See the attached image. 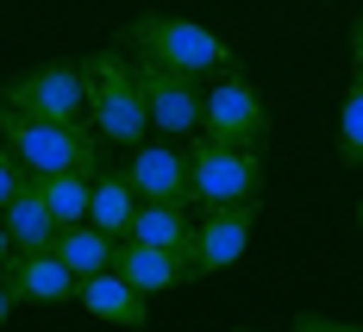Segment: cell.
Here are the masks:
<instances>
[{
	"instance_id": "cell-1",
	"label": "cell",
	"mask_w": 363,
	"mask_h": 332,
	"mask_svg": "<svg viewBox=\"0 0 363 332\" xmlns=\"http://www.w3.org/2000/svg\"><path fill=\"white\" fill-rule=\"evenodd\" d=\"M0 138L19 157L26 176H63V170H82L94 176L101 170V132L94 126H63V119H38V113H19L0 101Z\"/></svg>"
},
{
	"instance_id": "cell-2",
	"label": "cell",
	"mask_w": 363,
	"mask_h": 332,
	"mask_svg": "<svg viewBox=\"0 0 363 332\" xmlns=\"http://www.w3.org/2000/svg\"><path fill=\"white\" fill-rule=\"evenodd\" d=\"M125 44L138 50V63H157L169 75H188V82H213V75L232 70V50L225 38H213L194 19H163V13H138L125 26Z\"/></svg>"
},
{
	"instance_id": "cell-3",
	"label": "cell",
	"mask_w": 363,
	"mask_h": 332,
	"mask_svg": "<svg viewBox=\"0 0 363 332\" xmlns=\"http://www.w3.org/2000/svg\"><path fill=\"white\" fill-rule=\"evenodd\" d=\"M82 75H88V126H94L101 138H113L119 150L145 145L150 138V107H145L138 70H132L119 50H94V57L82 63Z\"/></svg>"
},
{
	"instance_id": "cell-4",
	"label": "cell",
	"mask_w": 363,
	"mask_h": 332,
	"mask_svg": "<svg viewBox=\"0 0 363 332\" xmlns=\"http://www.w3.org/2000/svg\"><path fill=\"white\" fill-rule=\"evenodd\" d=\"M188 176H194V201H201V207H238V201H257V194H263V157L245 150V145L194 138Z\"/></svg>"
},
{
	"instance_id": "cell-5",
	"label": "cell",
	"mask_w": 363,
	"mask_h": 332,
	"mask_svg": "<svg viewBox=\"0 0 363 332\" xmlns=\"http://www.w3.org/2000/svg\"><path fill=\"white\" fill-rule=\"evenodd\" d=\"M201 138H213V145H245V150H257L269 138V113H263L257 88L238 70L213 75V88L201 94Z\"/></svg>"
},
{
	"instance_id": "cell-6",
	"label": "cell",
	"mask_w": 363,
	"mask_h": 332,
	"mask_svg": "<svg viewBox=\"0 0 363 332\" xmlns=\"http://www.w3.org/2000/svg\"><path fill=\"white\" fill-rule=\"evenodd\" d=\"M0 101L38 119H63V126H88V75L82 63H44V70L19 75L0 88Z\"/></svg>"
},
{
	"instance_id": "cell-7",
	"label": "cell",
	"mask_w": 363,
	"mask_h": 332,
	"mask_svg": "<svg viewBox=\"0 0 363 332\" xmlns=\"http://www.w3.org/2000/svg\"><path fill=\"white\" fill-rule=\"evenodd\" d=\"M251 226H257V201H238V207H207V220L188 232L182 245V263L188 276H219L251 251Z\"/></svg>"
},
{
	"instance_id": "cell-8",
	"label": "cell",
	"mask_w": 363,
	"mask_h": 332,
	"mask_svg": "<svg viewBox=\"0 0 363 332\" xmlns=\"http://www.w3.org/2000/svg\"><path fill=\"white\" fill-rule=\"evenodd\" d=\"M138 82H145V107H150V138H201V94H207V82L169 75L157 63H138Z\"/></svg>"
},
{
	"instance_id": "cell-9",
	"label": "cell",
	"mask_w": 363,
	"mask_h": 332,
	"mask_svg": "<svg viewBox=\"0 0 363 332\" xmlns=\"http://www.w3.org/2000/svg\"><path fill=\"white\" fill-rule=\"evenodd\" d=\"M125 176L138 188V201H194V176H188V150L169 138H145L125 150Z\"/></svg>"
},
{
	"instance_id": "cell-10",
	"label": "cell",
	"mask_w": 363,
	"mask_h": 332,
	"mask_svg": "<svg viewBox=\"0 0 363 332\" xmlns=\"http://www.w3.org/2000/svg\"><path fill=\"white\" fill-rule=\"evenodd\" d=\"M75 301H82L94 320L125 326V332H145V320H150V295H138L119 270H94V276H82V282H75Z\"/></svg>"
},
{
	"instance_id": "cell-11",
	"label": "cell",
	"mask_w": 363,
	"mask_h": 332,
	"mask_svg": "<svg viewBox=\"0 0 363 332\" xmlns=\"http://www.w3.org/2000/svg\"><path fill=\"white\" fill-rule=\"evenodd\" d=\"M113 270H119L138 295H169V289L188 282L182 251H163V245H145V238H119V245H113Z\"/></svg>"
},
{
	"instance_id": "cell-12",
	"label": "cell",
	"mask_w": 363,
	"mask_h": 332,
	"mask_svg": "<svg viewBox=\"0 0 363 332\" xmlns=\"http://www.w3.org/2000/svg\"><path fill=\"white\" fill-rule=\"evenodd\" d=\"M13 295H19V307H63V301H75V270L57 251H26V258H13Z\"/></svg>"
},
{
	"instance_id": "cell-13",
	"label": "cell",
	"mask_w": 363,
	"mask_h": 332,
	"mask_svg": "<svg viewBox=\"0 0 363 332\" xmlns=\"http://www.w3.org/2000/svg\"><path fill=\"white\" fill-rule=\"evenodd\" d=\"M0 220H6V238H13V258H26V251H57V238H63V226L50 220V207H44V194H38L32 176L19 182L13 207H6Z\"/></svg>"
},
{
	"instance_id": "cell-14",
	"label": "cell",
	"mask_w": 363,
	"mask_h": 332,
	"mask_svg": "<svg viewBox=\"0 0 363 332\" xmlns=\"http://www.w3.org/2000/svg\"><path fill=\"white\" fill-rule=\"evenodd\" d=\"M138 214V188L125 170H94V194H88V226H101L107 238H125Z\"/></svg>"
},
{
	"instance_id": "cell-15",
	"label": "cell",
	"mask_w": 363,
	"mask_h": 332,
	"mask_svg": "<svg viewBox=\"0 0 363 332\" xmlns=\"http://www.w3.org/2000/svg\"><path fill=\"white\" fill-rule=\"evenodd\" d=\"M188 207L182 201H138V214H132V232L125 238H145V245H163V251H182L188 245Z\"/></svg>"
},
{
	"instance_id": "cell-16",
	"label": "cell",
	"mask_w": 363,
	"mask_h": 332,
	"mask_svg": "<svg viewBox=\"0 0 363 332\" xmlns=\"http://www.w3.org/2000/svg\"><path fill=\"white\" fill-rule=\"evenodd\" d=\"M113 245H119V238H107V232H101V226H63V238H57V258L69 263L75 270V282H82V276H94V270H113Z\"/></svg>"
},
{
	"instance_id": "cell-17",
	"label": "cell",
	"mask_w": 363,
	"mask_h": 332,
	"mask_svg": "<svg viewBox=\"0 0 363 332\" xmlns=\"http://www.w3.org/2000/svg\"><path fill=\"white\" fill-rule=\"evenodd\" d=\"M38 194H44V207H50V220L57 226H82L88 220V194H94V176H82V170H63V176H32Z\"/></svg>"
},
{
	"instance_id": "cell-18",
	"label": "cell",
	"mask_w": 363,
	"mask_h": 332,
	"mask_svg": "<svg viewBox=\"0 0 363 332\" xmlns=\"http://www.w3.org/2000/svg\"><path fill=\"white\" fill-rule=\"evenodd\" d=\"M338 163L363 170V75H351V94L338 107Z\"/></svg>"
},
{
	"instance_id": "cell-19",
	"label": "cell",
	"mask_w": 363,
	"mask_h": 332,
	"mask_svg": "<svg viewBox=\"0 0 363 332\" xmlns=\"http://www.w3.org/2000/svg\"><path fill=\"white\" fill-rule=\"evenodd\" d=\"M19 182H26V170H19V157L0 145V214L13 207V194H19Z\"/></svg>"
},
{
	"instance_id": "cell-20",
	"label": "cell",
	"mask_w": 363,
	"mask_h": 332,
	"mask_svg": "<svg viewBox=\"0 0 363 332\" xmlns=\"http://www.w3.org/2000/svg\"><path fill=\"white\" fill-rule=\"evenodd\" d=\"M289 332H363V320H326V314H294Z\"/></svg>"
},
{
	"instance_id": "cell-21",
	"label": "cell",
	"mask_w": 363,
	"mask_h": 332,
	"mask_svg": "<svg viewBox=\"0 0 363 332\" xmlns=\"http://www.w3.org/2000/svg\"><path fill=\"white\" fill-rule=\"evenodd\" d=\"M13 307H19V295H13V276H6V270H0V326H6V320H13Z\"/></svg>"
},
{
	"instance_id": "cell-22",
	"label": "cell",
	"mask_w": 363,
	"mask_h": 332,
	"mask_svg": "<svg viewBox=\"0 0 363 332\" xmlns=\"http://www.w3.org/2000/svg\"><path fill=\"white\" fill-rule=\"evenodd\" d=\"M351 57H357V75H363V19L351 26Z\"/></svg>"
},
{
	"instance_id": "cell-23",
	"label": "cell",
	"mask_w": 363,
	"mask_h": 332,
	"mask_svg": "<svg viewBox=\"0 0 363 332\" xmlns=\"http://www.w3.org/2000/svg\"><path fill=\"white\" fill-rule=\"evenodd\" d=\"M13 263V238H6V220H0V270Z\"/></svg>"
},
{
	"instance_id": "cell-24",
	"label": "cell",
	"mask_w": 363,
	"mask_h": 332,
	"mask_svg": "<svg viewBox=\"0 0 363 332\" xmlns=\"http://www.w3.org/2000/svg\"><path fill=\"white\" fill-rule=\"evenodd\" d=\"M357 226H363V201H357Z\"/></svg>"
},
{
	"instance_id": "cell-25",
	"label": "cell",
	"mask_w": 363,
	"mask_h": 332,
	"mask_svg": "<svg viewBox=\"0 0 363 332\" xmlns=\"http://www.w3.org/2000/svg\"><path fill=\"white\" fill-rule=\"evenodd\" d=\"M232 332H251V326H232Z\"/></svg>"
}]
</instances>
